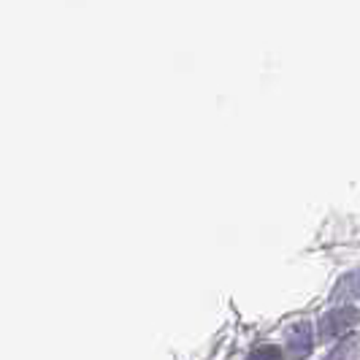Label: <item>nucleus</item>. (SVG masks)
Masks as SVG:
<instances>
[]
</instances>
